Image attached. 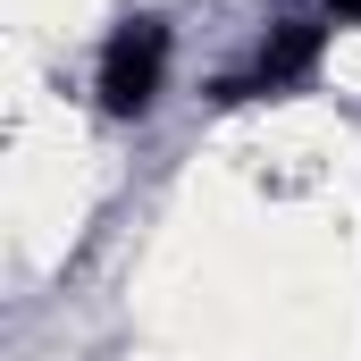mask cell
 Returning <instances> with one entry per match:
<instances>
[{"instance_id":"cell-3","label":"cell","mask_w":361,"mask_h":361,"mask_svg":"<svg viewBox=\"0 0 361 361\" xmlns=\"http://www.w3.org/2000/svg\"><path fill=\"white\" fill-rule=\"evenodd\" d=\"M319 8H328V17H361V0H319Z\"/></svg>"},{"instance_id":"cell-1","label":"cell","mask_w":361,"mask_h":361,"mask_svg":"<svg viewBox=\"0 0 361 361\" xmlns=\"http://www.w3.org/2000/svg\"><path fill=\"white\" fill-rule=\"evenodd\" d=\"M160 76H169V25L160 17H126L101 42V109L109 118H143L160 101Z\"/></svg>"},{"instance_id":"cell-2","label":"cell","mask_w":361,"mask_h":361,"mask_svg":"<svg viewBox=\"0 0 361 361\" xmlns=\"http://www.w3.org/2000/svg\"><path fill=\"white\" fill-rule=\"evenodd\" d=\"M319 17H286L269 25V42L252 51V68H235V76H219V101H269V92H294L311 68H319Z\"/></svg>"}]
</instances>
